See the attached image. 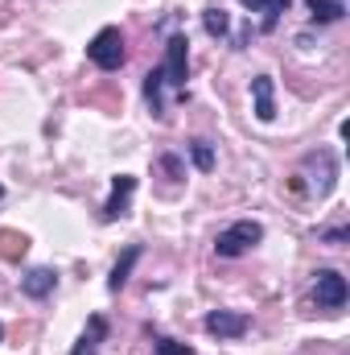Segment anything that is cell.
Returning a JSON list of instances; mask_svg holds the SVG:
<instances>
[{
  "label": "cell",
  "mask_w": 350,
  "mask_h": 355,
  "mask_svg": "<svg viewBox=\"0 0 350 355\" xmlns=\"http://www.w3.org/2000/svg\"><path fill=\"white\" fill-rule=\"evenodd\" d=\"M334 178H338V162L330 149H317V153H305L301 162V174L293 178V194H313V198H326L334 190Z\"/></svg>",
  "instance_id": "cell-2"
},
{
  "label": "cell",
  "mask_w": 350,
  "mask_h": 355,
  "mask_svg": "<svg viewBox=\"0 0 350 355\" xmlns=\"http://www.w3.org/2000/svg\"><path fill=\"white\" fill-rule=\"evenodd\" d=\"M243 8H252V12H264V29H272L276 25V17L288 8V0H239Z\"/></svg>",
  "instance_id": "cell-14"
},
{
  "label": "cell",
  "mask_w": 350,
  "mask_h": 355,
  "mask_svg": "<svg viewBox=\"0 0 350 355\" xmlns=\"http://www.w3.org/2000/svg\"><path fill=\"white\" fill-rule=\"evenodd\" d=\"M132 190H136V178H132V174L116 178L111 198L103 202V219H107V223H116V219H124V215H128V198H132Z\"/></svg>",
  "instance_id": "cell-7"
},
{
  "label": "cell",
  "mask_w": 350,
  "mask_h": 355,
  "mask_svg": "<svg viewBox=\"0 0 350 355\" xmlns=\"http://www.w3.org/2000/svg\"><path fill=\"white\" fill-rule=\"evenodd\" d=\"M185 71H190V42H185V37H169V42H165V62L145 75V99H149V107H153L157 120H165V99H161V91L174 87L177 99L185 95Z\"/></svg>",
  "instance_id": "cell-1"
},
{
  "label": "cell",
  "mask_w": 350,
  "mask_h": 355,
  "mask_svg": "<svg viewBox=\"0 0 350 355\" xmlns=\"http://www.w3.org/2000/svg\"><path fill=\"white\" fill-rule=\"evenodd\" d=\"M305 4H309V17H313V21H322V25L342 21V12H347V4H342V0H305Z\"/></svg>",
  "instance_id": "cell-12"
},
{
  "label": "cell",
  "mask_w": 350,
  "mask_h": 355,
  "mask_svg": "<svg viewBox=\"0 0 350 355\" xmlns=\"http://www.w3.org/2000/svg\"><path fill=\"white\" fill-rule=\"evenodd\" d=\"M153 352L157 355H194V347H185V343H177V339H157Z\"/></svg>",
  "instance_id": "cell-17"
},
{
  "label": "cell",
  "mask_w": 350,
  "mask_h": 355,
  "mask_svg": "<svg viewBox=\"0 0 350 355\" xmlns=\"http://www.w3.org/2000/svg\"><path fill=\"white\" fill-rule=\"evenodd\" d=\"M347 227H334V232H326V236H322V240H326V244H334V248H338V244H347Z\"/></svg>",
  "instance_id": "cell-18"
},
{
  "label": "cell",
  "mask_w": 350,
  "mask_h": 355,
  "mask_svg": "<svg viewBox=\"0 0 350 355\" xmlns=\"http://www.w3.org/2000/svg\"><path fill=\"white\" fill-rule=\"evenodd\" d=\"M264 240V227L256 219H239V223H231L227 232H219V240H214V252L219 257H243V252H252L256 244Z\"/></svg>",
  "instance_id": "cell-4"
},
{
  "label": "cell",
  "mask_w": 350,
  "mask_h": 355,
  "mask_svg": "<svg viewBox=\"0 0 350 355\" xmlns=\"http://www.w3.org/2000/svg\"><path fill=\"white\" fill-rule=\"evenodd\" d=\"M54 285H58V272H54V268H29V272L21 277L25 297H50Z\"/></svg>",
  "instance_id": "cell-8"
},
{
  "label": "cell",
  "mask_w": 350,
  "mask_h": 355,
  "mask_svg": "<svg viewBox=\"0 0 350 355\" xmlns=\"http://www.w3.org/2000/svg\"><path fill=\"white\" fill-rule=\"evenodd\" d=\"M107 339V322L99 318V314H91V322H87V331H83V339L75 343V352L71 355H95L99 352V343Z\"/></svg>",
  "instance_id": "cell-10"
},
{
  "label": "cell",
  "mask_w": 350,
  "mask_h": 355,
  "mask_svg": "<svg viewBox=\"0 0 350 355\" xmlns=\"http://www.w3.org/2000/svg\"><path fill=\"white\" fill-rule=\"evenodd\" d=\"M0 194H4V190H0Z\"/></svg>",
  "instance_id": "cell-20"
},
{
  "label": "cell",
  "mask_w": 350,
  "mask_h": 355,
  "mask_svg": "<svg viewBox=\"0 0 350 355\" xmlns=\"http://www.w3.org/2000/svg\"><path fill=\"white\" fill-rule=\"evenodd\" d=\"M25 252H29V240H25L21 232H8V227H4V232H0V257H4V261H21Z\"/></svg>",
  "instance_id": "cell-13"
},
{
  "label": "cell",
  "mask_w": 350,
  "mask_h": 355,
  "mask_svg": "<svg viewBox=\"0 0 350 355\" xmlns=\"http://www.w3.org/2000/svg\"><path fill=\"white\" fill-rule=\"evenodd\" d=\"M202 25H206V33H210V37H227V29H231V21H227V12H223L219 4L202 12Z\"/></svg>",
  "instance_id": "cell-15"
},
{
  "label": "cell",
  "mask_w": 350,
  "mask_h": 355,
  "mask_svg": "<svg viewBox=\"0 0 350 355\" xmlns=\"http://www.w3.org/2000/svg\"><path fill=\"white\" fill-rule=\"evenodd\" d=\"M252 99H256V116L264 124L276 120V99H272V75H256L252 79Z\"/></svg>",
  "instance_id": "cell-9"
},
{
  "label": "cell",
  "mask_w": 350,
  "mask_h": 355,
  "mask_svg": "<svg viewBox=\"0 0 350 355\" xmlns=\"http://www.w3.org/2000/svg\"><path fill=\"white\" fill-rule=\"evenodd\" d=\"M136 261H140V248H128V252L120 257V265L111 268V277H107V289H111V293H120V289L128 285V277H132V265H136Z\"/></svg>",
  "instance_id": "cell-11"
},
{
  "label": "cell",
  "mask_w": 350,
  "mask_h": 355,
  "mask_svg": "<svg viewBox=\"0 0 350 355\" xmlns=\"http://www.w3.org/2000/svg\"><path fill=\"white\" fill-rule=\"evenodd\" d=\"M0 339H4V327H0Z\"/></svg>",
  "instance_id": "cell-19"
},
{
  "label": "cell",
  "mask_w": 350,
  "mask_h": 355,
  "mask_svg": "<svg viewBox=\"0 0 350 355\" xmlns=\"http://www.w3.org/2000/svg\"><path fill=\"white\" fill-rule=\"evenodd\" d=\"M347 277L342 272H334V268H322L317 272V281H313V297H317V306H326V310H342L347 306Z\"/></svg>",
  "instance_id": "cell-5"
},
{
  "label": "cell",
  "mask_w": 350,
  "mask_h": 355,
  "mask_svg": "<svg viewBox=\"0 0 350 355\" xmlns=\"http://www.w3.org/2000/svg\"><path fill=\"white\" fill-rule=\"evenodd\" d=\"M248 331V314H239V310H210L206 314V335H214V339H239Z\"/></svg>",
  "instance_id": "cell-6"
},
{
  "label": "cell",
  "mask_w": 350,
  "mask_h": 355,
  "mask_svg": "<svg viewBox=\"0 0 350 355\" xmlns=\"http://www.w3.org/2000/svg\"><path fill=\"white\" fill-rule=\"evenodd\" d=\"M190 157H194V166H198L202 174L214 170V149H210V141H194V145H190Z\"/></svg>",
  "instance_id": "cell-16"
},
{
  "label": "cell",
  "mask_w": 350,
  "mask_h": 355,
  "mask_svg": "<svg viewBox=\"0 0 350 355\" xmlns=\"http://www.w3.org/2000/svg\"><path fill=\"white\" fill-rule=\"evenodd\" d=\"M87 58L99 67V71H120L124 58H128V50H124V33H120L116 25L99 29V33L91 37V46H87Z\"/></svg>",
  "instance_id": "cell-3"
}]
</instances>
